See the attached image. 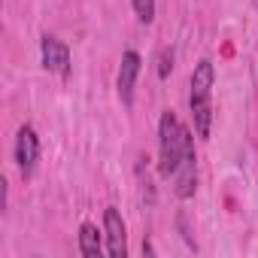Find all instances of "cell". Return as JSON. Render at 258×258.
<instances>
[{"label":"cell","instance_id":"cell-1","mask_svg":"<svg viewBox=\"0 0 258 258\" xmlns=\"http://www.w3.org/2000/svg\"><path fill=\"white\" fill-rule=\"evenodd\" d=\"M213 61H201L191 73V91H188V106H191V121H195V134L201 140L210 137V124H213Z\"/></svg>","mask_w":258,"mask_h":258},{"label":"cell","instance_id":"cell-2","mask_svg":"<svg viewBox=\"0 0 258 258\" xmlns=\"http://www.w3.org/2000/svg\"><path fill=\"white\" fill-rule=\"evenodd\" d=\"M179 161H182V124L176 112L167 109L161 112V121H158V173L173 176Z\"/></svg>","mask_w":258,"mask_h":258},{"label":"cell","instance_id":"cell-3","mask_svg":"<svg viewBox=\"0 0 258 258\" xmlns=\"http://www.w3.org/2000/svg\"><path fill=\"white\" fill-rule=\"evenodd\" d=\"M173 176H176V185H173L176 198L188 201L198 188V155H195V137L188 127H182V161Z\"/></svg>","mask_w":258,"mask_h":258},{"label":"cell","instance_id":"cell-4","mask_svg":"<svg viewBox=\"0 0 258 258\" xmlns=\"http://www.w3.org/2000/svg\"><path fill=\"white\" fill-rule=\"evenodd\" d=\"M37 161H40V137H37V131H34L31 124H25L22 131H19V137H16V164H19V173L25 179H31L34 170H37Z\"/></svg>","mask_w":258,"mask_h":258},{"label":"cell","instance_id":"cell-5","mask_svg":"<svg viewBox=\"0 0 258 258\" xmlns=\"http://www.w3.org/2000/svg\"><path fill=\"white\" fill-rule=\"evenodd\" d=\"M140 64H143V58H140L134 49H127V52L121 55V67H118L115 88H118V97H121L124 106L134 103V85H137V76H140Z\"/></svg>","mask_w":258,"mask_h":258},{"label":"cell","instance_id":"cell-6","mask_svg":"<svg viewBox=\"0 0 258 258\" xmlns=\"http://www.w3.org/2000/svg\"><path fill=\"white\" fill-rule=\"evenodd\" d=\"M103 231H106V255L124 258L127 255V231H124V219H121V213L115 207H106Z\"/></svg>","mask_w":258,"mask_h":258},{"label":"cell","instance_id":"cell-7","mask_svg":"<svg viewBox=\"0 0 258 258\" xmlns=\"http://www.w3.org/2000/svg\"><path fill=\"white\" fill-rule=\"evenodd\" d=\"M40 52H43V67L49 73H58V76H70V49L58 40V37H43L40 40Z\"/></svg>","mask_w":258,"mask_h":258},{"label":"cell","instance_id":"cell-8","mask_svg":"<svg viewBox=\"0 0 258 258\" xmlns=\"http://www.w3.org/2000/svg\"><path fill=\"white\" fill-rule=\"evenodd\" d=\"M79 252H82L85 258H97V255L103 252L100 234H97V228H94L91 222H82V228H79Z\"/></svg>","mask_w":258,"mask_h":258},{"label":"cell","instance_id":"cell-9","mask_svg":"<svg viewBox=\"0 0 258 258\" xmlns=\"http://www.w3.org/2000/svg\"><path fill=\"white\" fill-rule=\"evenodd\" d=\"M134 13L143 25H152L155 19V0H134Z\"/></svg>","mask_w":258,"mask_h":258},{"label":"cell","instance_id":"cell-10","mask_svg":"<svg viewBox=\"0 0 258 258\" xmlns=\"http://www.w3.org/2000/svg\"><path fill=\"white\" fill-rule=\"evenodd\" d=\"M170 70H173V52H161V58H158V76L161 79H167L170 76Z\"/></svg>","mask_w":258,"mask_h":258},{"label":"cell","instance_id":"cell-11","mask_svg":"<svg viewBox=\"0 0 258 258\" xmlns=\"http://www.w3.org/2000/svg\"><path fill=\"white\" fill-rule=\"evenodd\" d=\"M143 255H155V246L152 243H143Z\"/></svg>","mask_w":258,"mask_h":258}]
</instances>
